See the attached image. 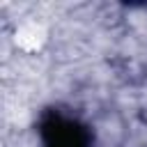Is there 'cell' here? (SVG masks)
Returning a JSON list of instances; mask_svg holds the SVG:
<instances>
[{"mask_svg":"<svg viewBox=\"0 0 147 147\" xmlns=\"http://www.w3.org/2000/svg\"><path fill=\"white\" fill-rule=\"evenodd\" d=\"M39 138L41 147H92L94 138L92 131L57 110H48L39 122Z\"/></svg>","mask_w":147,"mask_h":147,"instance_id":"6da1fadb","label":"cell"}]
</instances>
